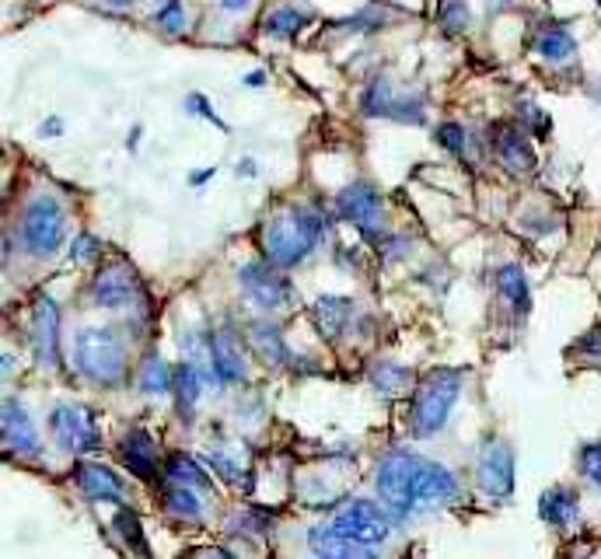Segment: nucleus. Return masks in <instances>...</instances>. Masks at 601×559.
<instances>
[{
  "mask_svg": "<svg viewBox=\"0 0 601 559\" xmlns=\"http://www.w3.org/2000/svg\"><path fill=\"white\" fill-rule=\"evenodd\" d=\"M137 385L144 395H168L175 385V367H168L158 353H147L137 371Z\"/></svg>",
  "mask_w": 601,
  "mask_h": 559,
  "instance_id": "obj_25",
  "label": "nucleus"
},
{
  "mask_svg": "<svg viewBox=\"0 0 601 559\" xmlns=\"http://www.w3.org/2000/svg\"><path fill=\"white\" fill-rule=\"evenodd\" d=\"M4 448L11 455L35 458L42 451V441L35 434V423L28 416V409L18 399H4Z\"/></svg>",
  "mask_w": 601,
  "mask_h": 559,
  "instance_id": "obj_14",
  "label": "nucleus"
},
{
  "mask_svg": "<svg viewBox=\"0 0 601 559\" xmlns=\"http://www.w3.org/2000/svg\"><path fill=\"white\" fill-rule=\"evenodd\" d=\"M595 95H598V102H601V88H598V91H595Z\"/></svg>",
  "mask_w": 601,
  "mask_h": 559,
  "instance_id": "obj_44",
  "label": "nucleus"
},
{
  "mask_svg": "<svg viewBox=\"0 0 601 559\" xmlns=\"http://www.w3.org/2000/svg\"><path fill=\"white\" fill-rule=\"evenodd\" d=\"M249 4H252V0H217V7H221L224 14H242Z\"/></svg>",
  "mask_w": 601,
  "mask_h": 559,
  "instance_id": "obj_39",
  "label": "nucleus"
},
{
  "mask_svg": "<svg viewBox=\"0 0 601 559\" xmlns=\"http://www.w3.org/2000/svg\"><path fill=\"white\" fill-rule=\"evenodd\" d=\"M238 175H256V161H242V165H238Z\"/></svg>",
  "mask_w": 601,
  "mask_h": 559,
  "instance_id": "obj_41",
  "label": "nucleus"
},
{
  "mask_svg": "<svg viewBox=\"0 0 601 559\" xmlns=\"http://www.w3.org/2000/svg\"><path fill=\"white\" fill-rule=\"evenodd\" d=\"M308 546L315 549L318 556H325V559H343V556H353V553H364V546H357V542H350L346 535H339L332 525L311 528Z\"/></svg>",
  "mask_w": 601,
  "mask_h": 559,
  "instance_id": "obj_27",
  "label": "nucleus"
},
{
  "mask_svg": "<svg viewBox=\"0 0 601 559\" xmlns=\"http://www.w3.org/2000/svg\"><path fill=\"white\" fill-rule=\"evenodd\" d=\"M497 290H500V297L511 304L514 315H518V318L528 315V308H532V294H528V277H525V270H521V266H514V263L500 266V270H497Z\"/></svg>",
  "mask_w": 601,
  "mask_h": 559,
  "instance_id": "obj_21",
  "label": "nucleus"
},
{
  "mask_svg": "<svg viewBox=\"0 0 601 559\" xmlns=\"http://www.w3.org/2000/svg\"><path fill=\"white\" fill-rule=\"evenodd\" d=\"M413 381V371L402 364H392V360H378V364L371 367V385L374 392L388 395V399H395V395L406 392V385Z\"/></svg>",
  "mask_w": 601,
  "mask_h": 559,
  "instance_id": "obj_29",
  "label": "nucleus"
},
{
  "mask_svg": "<svg viewBox=\"0 0 601 559\" xmlns=\"http://www.w3.org/2000/svg\"><path fill=\"white\" fill-rule=\"evenodd\" d=\"M332 528L364 549L378 546V542H385L388 535H392L388 514L381 511L378 504H371V500H353L350 507H343V511L332 518Z\"/></svg>",
  "mask_w": 601,
  "mask_h": 559,
  "instance_id": "obj_8",
  "label": "nucleus"
},
{
  "mask_svg": "<svg viewBox=\"0 0 601 559\" xmlns=\"http://www.w3.org/2000/svg\"><path fill=\"white\" fill-rule=\"evenodd\" d=\"M539 518L546 521L549 528L567 535V532H574L577 521H581V500H577V493L570 490V486H553V490L542 493Z\"/></svg>",
  "mask_w": 601,
  "mask_h": 559,
  "instance_id": "obj_18",
  "label": "nucleus"
},
{
  "mask_svg": "<svg viewBox=\"0 0 601 559\" xmlns=\"http://www.w3.org/2000/svg\"><path fill=\"white\" fill-rule=\"evenodd\" d=\"M263 81H266V74H263V70H256V74H249V77H245V84H249V88H263Z\"/></svg>",
  "mask_w": 601,
  "mask_h": 559,
  "instance_id": "obj_40",
  "label": "nucleus"
},
{
  "mask_svg": "<svg viewBox=\"0 0 601 559\" xmlns=\"http://www.w3.org/2000/svg\"><path fill=\"white\" fill-rule=\"evenodd\" d=\"M535 53H539L546 63H567V60H574V53H577L574 32H570L567 25L542 28V35L535 39Z\"/></svg>",
  "mask_w": 601,
  "mask_h": 559,
  "instance_id": "obj_22",
  "label": "nucleus"
},
{
  "mask_svg": "<svg viewBox=\"0 0 601 559\" xmlns=\"http://www.w3.org/2000/svg\"><path fill=\"white\" fill-rule=\"evenodd\" d=\"M175 406H179V416L182 420H189L196 409V402H200V371H196L193 360H186V364L175 367Z\"/></svg>",
  "mask_w": 601,
  "mask_h": 559,
  "instance_id": "obj_26",
  "label": "nucleus"
},
{
  "mask_svg": "<svg viewBox=\"0 0 601 559\" xmlns=\"http://www.w3.org/2000/svg\"><path fill=\"white\" fill-rule=\"evenodd\" d=\"M74 367L95 385H119L126 374V346L116 329L91 325L74 336Z\"/></svg>",
  "mask_w": 601,
  "mask_h": 559,
  "instance_id": "obj_3",
  "label": "nucleus"
},
{
  "mask_svg": "<svg viewBox=\"0 0 601 559\" xmlns=\"http://www.w3.org/2000/svg\"><path fill=\"white\" fill-rule=\"evenodd\" d=\"M70 256L77 259V263H88V259H98L102 256V242L91 235H77L74 245H70Z\"/></svg>",
  "mask_w": 601,
  "mask_h": 559,
  "instance_id": "obj_36",
  "label": "nucleus"
},
{
  "mask_svg": "<svg viewBox=\"0 0 601 559\" xmlns=\"http://www.w3.org/2000/svg\"><path fill=\"white\" fill-rule=\"evenodd\" d=\"M493 151H497L500 165H504L511 175L535 172V151L518 126H497V130H493Z\"/></svg>",
  "mask_w": 601,
  "mask_h": 559,
  "instance_id": "obj_16",
  "label": "nucleus"
},
{
  "mask_svg": "<svg viewBox=\"0 0 601 559\" xmlns=\"http://www.w3.org/2000/svg\"><path fill=\"white\" fill-rule=\"evenodd\" d=\"M186 109H196V116L210 119V123H217V126H221V130H224V119L217 116L214 109H210V102H207V98H203V95H189V98H186Z\"/></svg>",
  "mask_w": 601,
  "mask_h": 559,
  "instance_id": "obj_37",
  "label": "nucleus"
},
{
  "mask_svg": "<svg viewBox=\"0 0 601 559\" xmlns=\"http://www.w3.org/2000/svg\"><path fill=\"white\" fill-rule=\"evenodd\" d=\"M21 242L32 256L46 259L53 256L63 245V235H67V214H63L60 200L49 193H39L21 214V228H18Z\"/></svg>",
  "mask_w": 601,
  "mask_h": 559,
  "instance_id": "obj_5",
  "label": "nucleus"
},
{
  "mask_svg": "<svg viewBox=\"0 0 601 559\" xmlns=\"http://www.w3.org/2000/svg\"><path fill=\"white\" fill-rule=\"evenodd\" d=\"M595 4H601V0H595Z\"/></svg>",
  "mask_w": 601,
  "mask_h": 559,
  "instance_id": "obj_46",
  "label": "nucleus"
},
{
  "mask_svg": "<svg viewBox=\"0 0 601 559\" xmlns=\"http://www.w3.org/2000/svg\"><path fill=\"white\" fill-rule=\"evenodd\" d=\"M112 528L119 532V539H123V546L130 549V553L151 556V546L144 542V528H140V518L133 511L119 507V514H116V521H112Z\"/></svg>",
  "mask_w": 601,
  "mask_h": 559,
  "instance_id": "obj_30",
  "label": "nucleus"
},
{
  "mask_svg": "<svg viewBox=\"0 0 601 559\" xmlns=\"http://www.w3.org/2000/svg\"><path fill=\"white\" fill-rule=\"evenodd\" d=\"M245 336H249L252 353H256L266 367H284V360L291 357L284 336H280V329L273 322H252L249 329H245Z\"/></svg>",
  "mask_w": 601,
  "mask_h": 559,
  "instance_id": "obj_20",
  "label": "nucleus"
},
{
  "mask_svg": "<svg viewBox=\"0 0 601 559\" xmlns=\"http://www.w3.org/2000/svg\"><path fill=\"white\" fill-rule=\"evenodd\" d=\"M469 18H472V11L465 0H441V7H437V25L451 35L465 32V28H469Z\"/></svg>",
  "mask_w": 601,
  "mask_h": 559,
  "instance_id": "obj_32",
  "label": "nucleus"
},
{
  "mask_svg": "<svg viewBox=\"0 0 601 559\" xmlns=\"http://www.w3.org/2000/svg\"><path fill=\"white\" fill-rule=\"evenodd\" d=\"M336 217L346 224H353L357 231H364L367 238H378V221H381V196L367 182H350L346 189L336 193Z\"/></svg>",
  "mask_w": 601,
  "mask_h": 559,
  "instance_id": "obj_11",
  "label": "nucleus"
},
{
  "mask_svg": "<svg viewBox=\"0 0 601 559\" xmlns=\"http://www.w3.org/2000/svg\"><path fill=\"white\" fill-rule=\"evenodd\" d=\"M154 25H158L161 32H168V35H182V32H186L189 21H186V11H182L179 0H168V4L158 7V14H154Z\"/></svg>",
  "mask_w": 601,
  "mask_h": 559,
  "instance_id": "obj_33",
  "label": "nucleus"
},
{
  "mask_svg": "<svg viewBox=\"0 0 601 559\" xmlns=\"http://www.w3.org/2000/svg\"><path fill=\"white\" fill-rule=\"evenodd\" d=\"M465 140H469V133H465L462 123H441L437 126V144H441L444 151L465 154Z\"/></svg>",
  "mask_w": 601,
  "mask_h": 559,
  "instance_id": "obj_35",
  "label": "nucleus"
},
{
  "mask_svg": "<svg viewBox=\"0 0 601 559\" xmlns=\"http://www.w3.org/2000/svg\"><path fill=\"white\" fill-rule=\"evenodd\" d=\"M210 378H214L217 385H242V381L249 378L242 339L231 329H221L210 336Z\"/></svg>",
  "mask_w": 601,
  "mask_h": 559,
  "instance_id": "obj_13",
  "label": "nucleus"
},
{
  "mask_svg": "<svg viewBox=\"0 0 601 559\" xmlns=\"http://www.w3.org/2000/svg\"><path fill=\"white\" fill-rule=\"evenodd\" d=\"M119 458L137 479H158V441L151 430H126V437L119 441Z\"/></svg>",
  "mask_w": 601,
  "mask_h": 559,
  "instance_id": "obj_15",
  "label": "nucleus"
},
{
  "mask_svg": "<svg viewBox=\"0 0 601 559\" xmlns=\"http://www.w3.org/2000/svg\"><path fill=\"white\" fill-rule=\"evenodd\" d=\"M322 235H325L322 210L315 203H294V207H284L263 224L259 245H263V256L273 266L294 270V266H301L311 256V249L322 242Z\"/></svg>",
  "mask_w": 601,
  "mask_h": 559,
  "instance_id": "obj_1",
  "label": "nucleus"
},
{
  "mask_svg": "<svg viewBox=\"0 0 601 559\" xmlns=\"http://www.w3.org/2000/svg\"><path fill=\"white\" fill-rule=\"evenodd\" d=\"M462 381V371H455V367H434V371L423 374L413 392V402H409L413 437H434L437 430H444L458 395H462Z\"/></svg>",
  "mask_w": 601,
  "mask_h": 559,
  "instance_id": "obj_2",
  "label": "nucleus"
},
{
  "mask_svg": "<svg viewBox=\"0 0 601 559\" xmlns=\"http://www.w3.org/2000/svg\"><path fill=\"white\" fill-rule=\"evenodd\" d=\"M158 4H168V0H158Z\"/></svg>",
  "mask_w": 601,
  "mask_h": 559,
  "instance_id": "obj_45",
  "label": "nucleus"
},
{
  "mask_svg": "<svg viewBox=\"0 0 601 559\" xmlns=\"http://www.w3.org/2000/svg\"><path fill=\"white\" fill-rule=\"evenodd\" d=\"M165 511L172 514V518L186 521V525H200L203 500H200V493H196V486L168 483L165 486Z\"/></svg>",
  "mask_w": 601,
  "mask_h": 559,
  "instance_id": "obj_23",
  "label": "nucleus"
},
{
  "mask_svg": "<svg viewBox=\"0 0 601 559\" xmlns=\"http://www.w3.org/2000/svg\"><path fill=\"white\" fill-rule=\"evenodd\" d=\"M137 294H140L137 270H133L126 259H109V263L95 273V280H91V297H95L98 308L123 311L137 301Z\"/></svg>",
  "mask_w": 601,
  "mask_h": 559,
  "instance_id": "obj_10",
  "label": "nucleus"
},
{
  "mask_svg": "<svg viewBox=\"0 0 601 559\" xmlns=\"http://www.w3.org/2000/svg\"><path fill=\"white\" fill-rule=\"evenodd\" d=\"M577 465H581V472H584V479H588V483L601 486V441L584 444L581 455H577Z\"/></svg>",
  "mask_w": 601,
  "mask_h": 559,
  "instance_id": "obj_34",
  "label": "nucleus"
},
{
  "mask_svg": "<svg viewBox=\"0 0 601 559\" xmlns=\"http://www.w3.org/2000/svg\"><path fill=\"white\" fill-rule=\"evenodd\" d=\"M577 353H584V357H595V360H601V329H591L588 336L581 339V343L574 346Z\"/></svg>",
  "mask_w": 601,
  "mask_h": 559,
  "instance_id": "obj_38",
  "label": "nucleus"
},
{
  "mask_svg": "<svg viewBox=\"0 0 601 559\" xmlns=\"http://www.w3.org/2000/svg\"><path fill=\"white\" fill-rule=\"evenodd\" d=\"M32 350L42 367H60V311L49 294L32 304Z\"/></svg>",
  "mask_w": 601,
  "mask_h": 559,
  "instance_id": "obj_12",
  "label": "nucleus"
},
{
  "mask_svg": "<svg viewBox=\"0 0 601 559\" xmlns=\"http://www.w3.org/2000/svg\"><path fill=\"white\" fill-rule=\"evenodd\" d=\"M353 311L357 308H353L350 297H318L315 308H311V322L325 339H339L350 325Z\"/></svg>",
  "mask_w": 601,
  "mask_h": 559,
  "instance_id": "obj_19",
  "label": "nucleus"
},
{
  "mask_svg": "<svg viewBox=\"0 0 601 559\" xmlns=\"http://www.w3.org/2000/svg\"><path fill=\"white\" fill-rule=\"evenodd\" d=\"M360 105H364V116H388L392 119V109H395V95H392V84L388 81H371L364 91V98H360Z\"/></svg>",
  "mask_w": 601,
  "mask_h": 559,
  "instance_id": "obj_31",
  "label": "nucleus"
},
{
  "mask_svg": "<svg viewBox=\"0 0 601 559\" xmlns=\"http://www.w3.org/2000/svg\"><path fill=\"white\" fill-rule=\"evenodd\" d=\"M238 283H242V294L263 311L287 308L294 297L291 280H287L284 273H280V266H273L270 259H266V263H245L242 270H238Z\"/></svg>",
  "mask_w": 601,
  "mask_h": 559,
  "instance_id": "obj_7",
  "label": "nucleus"
},
{
  "mask_svg": "<svg viewBox=\"0 0 601 559\" xmlns=\"http://www.w3.org/2000/svg\"><path fill=\"white\" fill-rule=\"evenodd\" d=\"M423 469H427V458L409 455V451H392L381 458L378 493L395 518H409L416 507H423Z\"/></svg>",
  "mask_w": 601,
  "mask_h": 559,
  "instance_id": "obj_4",
  "label": "nucleus"
},
{
  "mask_svg": "<svg viewBox=\"0 0 601 559\" xmlns=\"http://www.w3.org/2000/svg\"><path fill=\"white\" fill-rule=\"evenodd\" d=\"M49 430H53V441L60 444L70 455H88V451L102 448V434H98V423L91 416L88 406H77V402H60L49 413Z\"/></svg>",
  "mask_w": 601,
  "mask_h": 559,
  "instance_id": "obj_6",
  "label": "nucleus"
},
{
  "mask_svg": "<svg viewBox=\"0 0 601 559\" xmlns=\"http://www.w3.org/2000/svg\"><path fill=\"white\" fill-rule=\"evenodd\" d=\"M476 483L490 500H511L514 497V451L500 437H490L479 451L476 462Z\"/></svg>",
  "mask_w": 601,
  "mask_h": 559,
  "instance_id": "obj_9",
  "label": "nucleus"
},
{
  "mask_svg": "<svg viewBox=\"0 0 601 559\" xmlns=\"http://www.w3.org/2000/svg\"><path fill=\"white\" fill-rule=\"evenodd\" d=\"M165 483H182V486H196V490H207L210 476L200 469V462H196L189 451H175L165 462Z\"/></svg>",
  "mask_w": 601,
  "mask_h": 559,
  "instance_id": "obj_28",
  "label": "nucleus"
},
{
  "mask_svg": "<svg viewBox=\"0 0 601 559\" xmlns=\"http://www.w3.org/2000/svg\"><path fill=\"white\" fill-rule=\"evenodd\" d=\"M74 479H77V486L84 490V497L98 500V504H123V500H126L123 479H119L112 469H105V465L77 462Z\"/></svg>",
  "mask_w": 601,
  "mask_h": 559,
  "instance_id": "obj_17",
  "label": "nucleus"
},
{
  "mask_svg": "<svg viewBox=\"0 0 601 559\" xmlns=\"http://www.w3.org/2000/svg\"><path fill=\"white\" fill-rule=\"evenodd\" d=\"M112 7H130V4H137V0H109Z\"/></svg>",
  "mask_w": 601,
  "mask_h": 559,
  "instance_id": "obj_43",
  "label": "nucleus"
},
{
  "mask_svg": "<svg viewBox=\"0 0 601 559\" xmlns=\"http://www.w3.org/2000/svg\"><path fill=\"white\" fill-rule=\"evenodd\" d=\"M210 175H214V168H207V172L193 175V182H196V186H200V182H207V179H210Z\"/></svg>",
  "mask_w": 601,
  "mask_h": 559,
  "instance_id": "obj_42",
  "label": "nucleus"
},
{
  "mask_svg": "<svg viewBox=\"0 0 601 559\" xmlns=\"http://www.w3.org/2000/svg\"><path fill=\"white\" fill-rule=\"evenodd\" d=\"M311 21L308 7H294V4H280L273 7L270 14L263 18V32L273 35V39H294L304 25Z\"/></svg>",
  "mask_w": 601,
  "mask_h": 559,
  "instance_id": "obj_24",
  "label": "nucleus"
}]
</instances>
